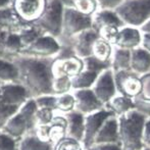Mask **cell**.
I'll list each match as a JSON object with an SVG mask.
<instances>
[{
	"label": "cell",
	"instance_id": "6da1fadb",
	"mask_svg": "<svg viewBox=\"0 0 150 150\" xmlns=\"http://www.w3.org/2000/svg\"><path fill=\"white\" fill-rule=\"evenodd\" d=\"M18 71V83L30 92L33 98L53 94V64L55 58H44L18 54L11 58Z\"/></svg>",
	"mask_w": 150,
	"mask_h": 150
},
{
	"label": "cell",
	"instance_id": "7a4b0ae2",
	"mask_svg": "<svg viewBox=\"0 0 150 150\" xmlns=\"http://www.w3.org/2000/svg\"><path fill=\"white\" fill-rule=\"evenodd\" d=\"M120 142L124 150H141L145 147L143 131L147 117L136 109L117 117Z\"/></svg>",
	"mask_w": 150,
	"mask_h": 150
},
{
	"label": "cell",
	"instance_id": "3957f363",
	"mask_svg": "<svg viewBox=\"0 0 150 150\" xmlns=\"http://www.w3.org/2000/svg\"><path fill=\"white\" fill-rule=\"evenodd\" d=\"M38 109L34 98H30L7 120L1 132L20 141L26 135L34 132L36 128L35 115Z\"/></svg>",
	"mask_w": 150,
	"mask_h": 150
},
{
	"label": "cell",
	"instance_id": "277c9868",
	"mask_svg": "<svg viewBox=\"0 0 150 150\" xmlns=\"http://www.w3.org/2000/svg\"><path fill=\"white\" fill-rule=\"evenodd\" d=\"M115 10L125 26L141 29L150 18V0H124Z\"/></svg>",
	"mask_w": 150,
	"mask_h": 150
},
{
	"label": "cell",
	"instance_id": "5b68a950",
	"mask_svg": "<svg viewBox=\"0 0 150 150\" xmlns=\"http://www.w3.org/2000/svg\"><path fill=\"white\" fill-rule=\"evenodd\" d=\"M64 4L61 0H50L42 16L33 23L42 35H49L59 39L62 33Z\"/></svg>",
	"mask_w": 150,
	"mask_h": 150
},
{
	"label": "cell",
	"instance_id": "8992f818",
	"mask_svg": "<svg viewBox=\"0 0 150 150\" xmlns=\"http://www.w3.org/2000/svg\"><path fill=\"white\" fill-rule=\"evenodd\" d=\"M93 28L92 16H86L71 6H64L62 20V33L58 40L65 41L77 34Z\"/></svg>",
	"mask_w": 150,
	"mask_h": 150
},
{
	"label": "cell",
	"instance_id": "52a82bcc",
	"mask_svg": "<svg viewBox=\"0 0 150 150\" xmlns=\"http://www.w3.org/2000/svg\"><path fill=\"white\" fill-rule=\"evenodd\" d=\"M98 38V31L95 30L94 28H91L77 34L65 41L60 42V44L69 46L77 57L81 58V59H85V58L92 55L93 45Z\"/></svg>",
	"mask_w": 150,
	"mask_h": 150
},
{
	"label": "cell",
	"instance_id": "ba28073f",
	"mask_svg": "<svg viewBox=\"0 0 150 150\" xmlns=\"http://www.w3.org/2000/svg\"><path fill=\"white\" fill-rule=\"evenodd\" d=\"M61 50L59 40L49 35H41L21 54L44 58H56Z\"/></svg>",
	"mask_w": 150,
	"mask_h": 150
},
{
	"label": "cell",
	"instance_id": "9c48e42d",
	"mask_svg": "<svg viewBox=\"0 0 150 150\" xmlns=\"http://www.w3.org/2000/svg\"><path fill=\"white\" fill-rule=\"evenodd\" d=\"M48 0H12L11 7L23 24L35 23L45 10Z\"/></svg>",
	"mask_w": 150,
	"mask_h": 150
},
{
	"label": "cell",
	"instance_id": "30bf717a",
	"mask_svg": "<svg viewBox=\"0 0 150 150\" xmlns=\"http://www.w3.org/2000/svg\"><path fill=\"white\" fill-rule=\"evenodd\" d=\"M113 115H115V112L108 109L107 107H104L100 110L86 115L85 133H84V138L82 140V146H83L84 150L89 149L94 144L95 137L101 129L102 125L104 124V122L108 117H113Z\"/></svg>",
	"mask_w": 150,
	"mask_h": 150
},
{
	"label": "cell",
	"instance_id": "8fae6325",
	"mask_svg": "<svg viewBox=\"0 0 150 150\" xmlns=\"http://www.w3.org/2000/svg\"><path fill=\"white\" fill-rule=\"evenodd\" d=\"M115 73V81L117 93L130 98H136L141 94L142 83L141 76L132 71H119Z\"/></svg>",
	"mask_w": 150,
	"mask_h": 150
},
{
	"label": "cell",
	"instance_id": "7c38bea8",
	"mask_svg": "<svg viewBox=\"0 0 150 150\" xmlns=\"http://www.w3.org/2000/svg\"><path fill=\"white\" fill-rule=\"evenodd\" d=\"M92 90L104 105H106L113 97L119 94L117 86H115V73L111 69V67L103 71L98 76L96 82L93 85Z\"/></svg>",
	"mask_w": 150,
	"mask_h": 150
},
{
	"label": "cell",
	"instance_id": "4fadbf2b",
	"mask_svg": "<svg viewBox=\"0 0 150 150\" xmlns=\"http://www.w3.org/2000/svg\"><path fill=\"white\" fill-rule=\"evenodd\" d=\"M30 98V92L18 82L0 84V100L7 104L21 107Z\"/></svg>",
	"mask_w": 150,
	"mask_h": 150
},
{
	"label": "cell",
	"instance_id": "5bb4252c",
	"mask_svg": "<svg viewBox=\"0 0 150 150\" xmlns=\"http://www.w3.org/2000/svg\"><path fill=\"white\" fill-rule=\"evenodd\" d=\"M71 92H73L76 99L75 109L83 115H88L105 107V105L96 96L92 88L73 90Z\"/></svg>",
	"mask_w": 150,
	"mask_h": 150
},
{
	"label": "cell",
	"instance_id": "9a60e30c",
	"mask_svg": "<svg viewBox=\"0 0 150 150\" xmlns=\"http://www.w3.org/2000/svg\"><path fill=\"white\" fill-rule=\"evenodd\" d=\"M142 36L143 33L139 28L125 26L120 29V32L117 34V40H115V43L113 46L128 50H133L141 46Z\"/></svg>",
	"mask_w": 150,
	"mask_h": 150
},
{
	"label": "cell",
	"instance_id": "2e32d148",
	"mask_svg": "<svg viewBox=\"0 0 150 150\" xmlns=\"http://www.w3.org/2000/svg\"><path fill=\"white\" fill-rule=\"evenodd\" d=\"M107 143H120L119 134V120L117 115L108 117L105 120L95 137L94 144H107Z\"/></svg>",
	"mask_w": 150,
	"mask_h": 150
},
{
	"label": "cell",
	"instance_id": "e0dca14e",
	"mask_svg": "<svg viewBox=\"0 0 150 150\" xmlns=\"http://www.w3.org/2000/svg\"><path fill=\"white\" fill-rule=\"evenodd\" d=\"M67 119V137L81 142L85 133V115L78 110H73L64 115Z\"/></svg>",
	"mask_w": 150,
	"mask_h": 150
},
{
	"label": "cell",
	"instance_id": "ac0fdd59",
	"mask_svg": "<svg viewBox=\"0 0 150 150\" xmlns=\"http://www.w3.org/2000/svg\"><path fill=\"white\" fill-rule=\"evenodd\" d=\"M84 69L83 59L73 56V57L63 58V59H56L53 64L54 76H67L71 78L79 75Z\"/></svg>",
	"mask_w": 150,
	"mask_h": 150
},
{
	"label": "cell",
	"instance_id": "d6986e66",
	"mask_svg": "<svg viewBox=\"0 0 150 150\" xmlns=\"http://www.w3.org/2000/svg\"><path fill=\"white\" fill-rule=\"evenodd\" d=\"M131 71L139 76L150 71V53L141 46L131 50Z\"/></svg>",
	"mask_w": 150,
	"mask_h": 150
},
{
	"label": "cell",
	"instance_id": "ffe728a7",
	"mask_svg": "<svg viewBox=\"0 0 150 150\" xmlns=\"http://www.w3.org/2000/svg\"><path fill=\"white\" fill-rule=\"evenodd\" d=\"M92 22L93 28L97 31L105 26H115L119 28L125 27L115 10L112 9H98L92 16Z\"/></svg>",
	"mask_w": 150,
	"mask_h": 150
},
{
	"label": "cell",
	"instance_id": "44dd1931",
	"mask_svg": "<svg viewBox=\"0 0 150 150\" xmlns=\"http://www.w3.org/2000/svg\"><path fill=\"white\" fill-rule=\"evenodd\" d=\"M67 125L64 115H54L52 122L49 124V142L54 146L67 137Z\"/></svg>",
	"mask_w": 150,
	"mask_h": 150
},
{
	"label": "cell",
	"instance_id": "7402d4cb",
	"mask_svg": "<svg viewBox=\"0 0 150 150\" xmlns=\"http://www.w3.org/2000/svg\"><path fill=\"white\" fill-rule=\"evenodd\" d=\"M105 107L113 111L117 117H120V115H126L127 112L135 109V103L133 98L117 94L105 105Z\"/></svg>",
	"mask_w": 150,
	"mask_h": 150
},
{
	"label": "cell",
	"instance_id": "603a6c76",
	"mask_svg": "<svg viewBox=\"0 0 150 150\" xmlns=\"http://www.w3.org/2000/svg\"><path fill=\"white\" fill-rule=\"evenodd\" d=\"M110 63L113 71H131V50L113 46Z\"/></svg>",
	"mask_w": 150,
	"mask_h": 150
},
{
	"label": "cell",
	"instance_id": "cb8c5ba5",
	"mask_svg": "<svg viewBox=\"0 0 150 150\" xmlns=\"http://www.w3.org/2000/svg\"><path fill=\"white\" fill-rule=\"evenodd\" d=\"M18 150H54V145L41 140L35 133H30L18 142Z\"/></svg>",
	"mask_w": 150,
	"mask_h": 150
},
{
	"label": "cell",
	"instance_id": "d4e9b609",
	"mask_svg": "<svg viewBox=\"0 0 150 150\" xmlns=\"http://www.w3.org/2000/svg\"><path fill=\"white\" fill-rule=\"evenodd\" d=\"M99 74L94 71L84 69L71 79V88L73 90H80V89H90L96 82Z\"/></svg>",
	"mask_w": 150,
	"mask_h": 150
},
{
	"label": "cell",
	"instance_id": "484cf974",
	"mask_svg": "<svg viewBox=\"0 0 150 150\" xmlns=\"http://www.w3.org/2000/svg\"><path fill=\"white\" fill-rule=\"evenodd\" d=\"M14 32L18 33L24 49L30 46L37 38H39L42 35L41 32L36 28L34 24H21L20 27Z\"/></svg>",
	"mask_w": 150,
	"mask_h": 150
},
{
	"label": "cell",
	"instance_id": "4316f807",
	"mask_svg": "<svg viewBox=\"0 0 150 150\" xmlns=\"http://www.w3.org/2000/svg\"><path fill=\"white\" fill-rule=\"evenodd\" d=\"M18 82V71L12 60L0 57V83Z\"/></svg>",
	"mask_w": 150,
	"mask_h": 150
},
{
	"label": "cell",
	"instance_id": "83f0119b",
	"mask_svg": "<svg viewBox=\"0 0 150 150\" xmlns=\"http://www.w3.org/2000/svg\"><path fill=\"white\" fill-rule=\"evenodd\" d=\"M112 52L113 45H111L109 42L100 37L95 41L94 45H93L92 55L97 59L104 61V62H110Z\"/></svg>",
	"mask_w": 150,
	"mask_h": 150
},
{
	"label": "cell",
	"instance_id": "f1b7e54d",
	"mask_svg": "<svg viewBox=\"0 0 150 150\" xmlns=\"http://www.w3.org/2000/svg\"><path fill=\"white\" fill-rule=\"evenodd\" d=\"M23 24L14 13L11 6L0 9V29L16 31Z\"/></svg>",
	"mask_w": 150,
	"mask_h": 150
},
{
	"label": "cell",
	"instance_id": "f546056e",
	"mask_svg": "<svg viewBox=\"0 0 150 150\" xmlns=\"http://www.w3.org/2000/svg\"><path fill=\"white\" fill-rule=\"evenodd\" d=\"M75 106H76V99L73 92L57 95L56 111H59V112L65 115V113L75 110Z\"/></svg>",
	"mask_w": 150,
	"mask_h": 150
},
{
	"label": "cell",
	"instance_id": "4dcf8cb0",
	"mask_svg": "<svg viewBox=\"0 0 150 150\" xmlns=\"http://www.w3.org/2000/svg\"><path fill=\"white\" fill-rule=\"evenodd\" d=\"M52 90L54 95H61L71 92V78L67 76H54Z\"/></svg>",
	"mask_w": 150,
	"mask_h": 150
},
{
	"label": "cell",
	"instance_id": "1f68e13d",
	"mask_svg": "<svg viewBox=\"0 0 150 150\" xmlns=\"http://www.w3.org/2000/svg\"><path fill=\"white\" fill-rule=\"evenodd\" d=\"M71 7L89 16H92L99 9L96 0H74Z\"/></svg>",
	"mask_w": 150,
	"mask_h": 150
},
{
	"label": "cell",
	"instance_id": "d6a6232c",
	"mask_svg": "<svg viewBox=\"0 0 150 150\" xmlns=\"http://www.w3.org/2000/svg\"><path fill=\"white\" fill-rule=\"evenodd\" d=\"M83 62H84V69L94 71V73H97V74H99V75H100L103 71L111 67L110 62L101 61V60L97 59L96 57H94L93 55L83 59Z\"/></svg>",
	"mask_w": 150,
	"mask_h": 150
},
{
	"label": "cell",
	"instance_id": "836d02e7",
	"mask_svg": "<svg viewBox=\"0 0 150 150\" xmlns=\"http://www.w3.org/2000/svg\"><path fill=\"white\" fill-rule=\"evenodd\" d=\"M20 107L10 105L0 100V130L7 122V120L18 110Z\"/></svg>",
	"mask_w": 150,
	"mask_h": 150
},
{
	"label": "cell",
	"instance_id": "e575fe53",
	"mask_svg": "<svg viewBox=\"0 0 150 150\" xmlns=\"http://www.w3.org/2000/svg\"><path fill=\"white\" fill-rule=\"evenodd\" d=\"M34 99H35L38 108H48L56 111L57 95H54V94L42 95V96L35 97Z\"/></svg>",
	"mask_w": 150,
	"mask_h": 150
},
{
	"label": "cell",
	"instance_id": "d590c367",
	"mask_svg": "<svg viewBox=\"0 0 150 150\" xmlns=\"http://www.w3.org/2000/svg\"><path fill=\"white\" fill-rule=\"evenodd\" d=\"M120 28L115 27V26L102 27V28L98 30L99 37L106 40V41L109 42L111 45H115V40H117V34H119V32H120Z\"/></svg>",
	"mask_w": 150,
	"mask_h": 150
},
{
	"label": "cell",
	"instance_id": "8d00e7d4",
	"mask_svg": "<svg viewBox=\"0 0 150 150\" xmlns=\"http://www.w3.org/2000/svg\"><path fill=\"white\" fill-rule=\"evenodd\" d=\"M54 117V110L48 108H38L35 115L36 127L42 125H49Z\"/></svg>",
	"mask_w": 150,
	"mask_h": 150
},
{
	"label": "cell",
	"instance_id": "74e56055",
	"mask_svg": "<svg viewBox=\"0 0 150 150\" xmlns=\"http://www.w3.org/2000/svg\"><path fill=\"white\" fill-rule=\"evenodd\" d=\"M54 150H84V148L81 142L69 137H65L54 146Z\"/></svg>",
	"mask_w": 150,
	"mask_h": 150
},
{
	"label": "cell",
	"instance_id": "f35d334b",
	"mask_svg": "<svg viewBox=\"0 0 150 150\" xmlns=\"http://www.w3.org/2000/svg\"><path fill=\"white\" fill-rule=\"evenodd\" d=\"M0 150H18V141L0 132Z\"/></svg>",
	"mask_w": 150,
	"mask_h": 150
},
{
	"label": "cell",
	"instance_id": "ab89813d",
	"mask_svg": "<svg viewBox=\"0 0 150 150\" xmlns=\"http://www.w3.org/2000/svg\"><path fill=\"white\" fill-rule=\"evenodd\" d=\"M135 103V109L139 111L140 113L144 115L147 119L150 117V100H146V99L141 98L140 96L134 98Z\"/></svg>",
	"mask_w": 150,
	"mask_h": 150
},
{
	"label": "cell",
	"instance_id": "60d3db41",
	"mask_svg": "<svg viewBox=\"0 0 150 150\" xmlns=\"http://www.w3.org/2000/svg\"><path fill=\"white\" fill-rule=\"evenodd\" d=\"M141 83H142V91L139 96L143 99L150 100V71L141 76Z\"/></svg>",
	"mask_w": 150,
	"mask_h": 150
},
{
	"label": "cell",
	"instance_id": "b9f144b4",
	"mask_svg": "<svg viewBox=\"0 0 150 150\" xmlns=\"http://www.w3.org/2000/svg\"><path fill=\"white\" fill-rule=\"evenodd\" d=\"M12 30H6V29H0V57L5 58V48L7 44V40L9 34Z\"/></svg>",
	"mask_w": 150,
	"mask_h": 150
},
{
	"label": "cell",
	"instance_id": "7bdbcfd3",
	"mask_svg": "<svg viewBox=\"0 0 150 150\" xmlns=\"http://www.w3.org/2000/svg\"><path fill=\"white\" fill-rule=\"evenodd\" d=\"M99 9H112L115 10L124 0H96Z\"/></svg>",
	"mask_w": 150,
	"mask_h": 150
},
{
	"label": "cell",
	"instance_id": "ee69618b",
	"mask_svg": "<svg viewBox=\"0 0 150 150\" xmlns=\"http://www.w3.org/2000/svg\"><path fill=\"white\" fill-rule=\"evenodd\" d=\"M87 150H124L120 143H107V144H94Z\"/></svg>",
	"mask_w": 150,
	"mask_h": 150
},
{
	"label": "cell",
	"instance_id": "f6af8a7d",
	"mask_svg": "<svg viewBox=\"0 0 150 150\" xmlns=\"http://www.w3.org/2000/svg\"><path fill=\"white\" fill-rule=\"evenodd\" d=\"M143 142L145 146L150 147V117L147 119L143 131Z\"/></svg>",
	"mask_w": 150,
	"mask_h": 150
},
{
	"label": "cell",
	"instance_id": "bcb514c9",
	"mask_svg": "<svg viewBox=\"0 0 150 150\" xmlns=\"http://www.w3.org/2000/svg\"><path fill=\"white\" fill-rule=\"evenodd\" d=\"M141 47H143L150 53V33H143Z\"/></svg>",
	"mask_w": 150,
	"mask_h": 150
},
{
	"label": "cell",
	"instance_id": "7dc6e473",
	"mask_svg": "<svg viewBox=\"0 0 150 150\" xmlns=\"http://www.w3.org/2000/svg\"><path fill=\"white\" fill-rule=\"evenodd\" d=\"M11 3H12V0H0V9L8 7V6H11Z\"/></svg>",
	"mask_w": 150,
	"mask_h": 150
},
{
	"label": "cell",
	"instance_id": "c3c4849f",
	"mask_svg": "<svg viewBox=\"0 0 150 150\" xmlns=\"http://www.w3.org/2000/svg\"><path fill=\"white\" fill-rule=\"evenodd\" d=\"M140 30L142 31V33H150V18H149L148 22H147Z\"/></svg>",
	"mask_w": 150,
	"mask_h": 150
},
{
	"label": "cell",
	"instance_id": "681fc988",
	"mask_svg": "<svg viewBox=\"0 0 150 150\" xmlns=\"http://www.w3.org/2000/svg\"><path fill=\"white\" fill-rule=\"evenodd\" d=\"M62 3L64 4V6H71L73 5V2L74 0H61Z\"/></svg>",
	"mask_w": 150,
	"mask_h": 150
},
{
	"label": "cell",
	"instance_id": "f907efd6",
	"mask_svg": "<svg viewBox=\"0 0 150 150\" xmlns=\"http://www.w3.org/2000/svg\"><path fill=\"white\" fill-rule=\"evenodd\" d=\"M141 150H150V147L149 146H145L143 149H141Z\"/></svg>",
	"mask_w": 150,
	"mask_h": 150
},
{
	"label": "cell",
	"instance_id": "816d5d0a",
	"mask_svg": "<svg viewBox=\"0 0 150 150\" xmlns=\"http://www.w3.org/2000/svg\"><path fill=\"white\" fill-rule=\"evenodd\" d=\"M49 1H50V0H48V2H49Z\"/></svg>",
	"mask_w": 150,
	"mask_h": 150
},
{
	"label": "cell",
	"instance_id": "f5cc1de1",
	"mask_svg": "<svg viewBox=\"0 0 150 150\" xmlns=\"http://www.w3.org/2000/svg\"><path fill=\"white\" fill-rule=\"evenodd\" d=\"M0 84H1V83H0Z\"/></svg>",
	"mask_w": 150,
	"mask_h": 150
}]
</instances>
